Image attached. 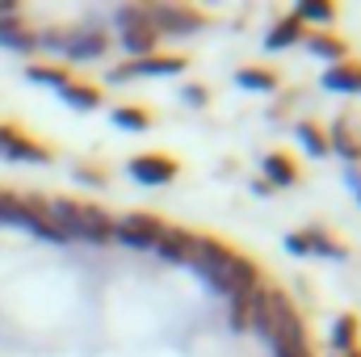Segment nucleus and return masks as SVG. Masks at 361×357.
I'll list each match as a JSON object with an SVG mask.
<instances>
[{
  "label": "nucleus",
  "instance_id": "1",
  "mask_svg": "<svg viewBox=\"0 0 361 357\" xmlns=\"http://www.w3.org/2000/svg\"><path fill=\"white\" fill-rule=\"evenodd\" d=\"M47 219L63 231V240H85V244H109L114 236V219H105L97 206H76L68 198H55V202H42Z\"/></svg>",
  "mask_w": 361,
  "mask_h": 357
},
{
  "label": "nucleus",
  "instance_id": "2",
  "mask_svg": "<svg viewBox=\"0 0 361 357\" xmlns=\"http://www.w3.org/2000/svg\"><path fill=\"white\" fill-rule=\"evenodd\" d=\"M164 231H169V227H164L160 219H152V214H126V219L114 223V236H109V240H122V244H130V248H156Z\"/></svg>",
  "mask_w": 361,
  "mask_h": 357
},
{
  "label": "nucleus",
  "instance_id": "3",
  "mask_svg": "<svg viewBox=\"0 0 361 357\" xmlns=\"http://www.w3.org/2000/svg\"><path fill=\"white\" fill-rule=\"evenodd\" d=\"M214 290H223V294H231V298H240V294H252L257 290V265H248V261H240V257H231L227 265L219 269L214 277H206Z\"/></svg>",
  "mask_w": 361,
  "mask_h": 357
},
{
  "label": "nucleus",
  "instance_id": "4",
  "mask_svg": "<svg viewBox=\"0 0 361 357\" xmlns=\"http://www.w3.org/2000/svg\"><path fill=\"white\" fill-rule=\"evenodd\" d=\"M147 17H152V30H156V34H193V30H202V13L177 8V4L147 8Z\"/></svg>",
  "mask_w": 361,
  "mask_h": 357
},
{
  "label": "nucleus",
  "instance_id": "5",
  "mask_svg": "<svg viewBox=\"0 0 361 357\" xmlns=\"http://www.w3.org/2000/svg\"><path fill=\"white\" fill-rule=\"evenodd\" d=\"M169 72H185V59L180 55H147V59H135L118 72H109V80H135V76H169Z\"/></svg>",
  "mask_w": 361,
  "mask_h": 357
},
{
  "label": "nucleus",
  "instance_id": "6",
  "mask_svg": "<svg viewBox=\"0 0 361 357\" xmlns=\"http://www.w3.org/2000/svg\"><path fill=\"white\" fill-rule=\"evenodd\" d=\"M235 253L231 248H223L219 240H206V236H193V253H189V265H197L206 277H214L219 269L227 265Z\"/></svg>",
  "mask_w": 361,
  "mask_h": 357
},
{
  "label": "nucleus",
  "instance_id": "7",
  "mask_svg": "<svg viewBox=\"0 0 361 357\" xmlns=\"http://www.w3.org/2000/svg\"><path fill=\"white\" fill-rule=\"evenodd\" d=\"M130 173L143 185H169V181L177 177V160H169V156H135Z\"/></svg>",
  "mask_w": 361,
  "mask_h": 357
},
{
  "label": "nucleus",
  "instance_id": "8",
  "mask_svg": "<svg viewBox=\"0 0 361 357\" xmlns=\"http://www.w3.org/2000/svg\"><path fill=\"white\" fill-rule=\"evenodd\" d=\"M0 156H4V160H30V164H47V160H51L38 143L21 139L17 131H4V126H0Z\"/></svg>",
  "mask_w": 361,
  "mask_h": 357
},
{
  "label": "nucleus",
  "instance_id": "9",
  "mask_svg": "<svg viewBox=\"0 0 361 357\" xmlns=\"http://www.w3.org/2000/svg\"><path fill=\"white\" fill-rule=\"evenodd\" d=\"M156 42H160V34H156L152 25H135V30H122V47H126L130 55H139V59L156 55Z\"/></svg>",
  "mask_w": 361,
  "mask_h": 357
},
{
  "label": "nucleus",
  "instance_id": "10",
  "mask_svg": "<svg viewBox=\"0 0 361 357\" xmlns=\"http://www.w3.org/2000/svg\"><path fill=\"white\" fill-rule=\"evenodd\" d=\"M63 51H68L72 59H97V55H105V34H97V30L76 34V38L63 42Z\"/></svg>",
  "mask_w": 361,
  "mask_h": 357
},
{
  "label": "nucleus",
  "instance_id": "11",
  "mask_svg": "<svg viewBox=\"0 0 361 357\" xmlns=\"http://www.w3.org/2000/svg\"><path fill=\"white\" fill-rule=\"evenodd\" d=\"M156 253H160L164 261H189V253H193V236H185V231H164L160 244H156Z\"/></svg>",
  "mask_w": 361,
  "mask_h": 357
},
{
  "label": "nucleus",
  "instance_id": "12",
  "mask_svg": "<svg viewBox=\"0 0 361 357\" xmlns=\"http://www.w3.org/2000/svg\"><path fill=\"white\" fill-rule=\"evenodd\" d=\"M324 85H328V89H341V92H361V68L357 63H353V68L341 63V68H332V72L324 76Z\"/></svg>",
  "mask_w": 361,
  "mask_h": 357
},
{
  "label": "nucleus",
  "instance_id": "13",
  "mask_svg": "<svg viewBox=\"0 0 361 357\" xmlns=\"http://www.w3.org/2000/svg\"><path fill=\"white\" fill-rule=\"evenodd\" d=\"M298 34H302V21H298V17H286V21H277V25L269 30L265 47H269V51H281V47L298 42Z\"/></svg>",
  "mask_w": 361,
  "mask_h": 357
},
{
  "label": "nucleus",
  "instance_id": "14",
  "mask_svg": "<svg viewBox=\"0 0 361 357\" xmlns=\"http://www.w3.org/2000/svg\"><path fill=\"white\" fill-rule=\"evenodd\" d=\"M265 177H269V185H294L298 169L290 156H265Z\"/></svg>",
  "mask_w": 361,
  "mask_h": 357
},
{
  "label": "nucleus",
  "instance_id": "15",
  "mask_svg": "<svg viewBox=\"0 0 361 357\" xmlns=\"http://www.w3.org/2000/svg\"><path fill=\"white\" fill-rule=\"evenodd\" d=\"M353 341H357V320H353V315H341V320H336V328H332V345L349 357V353H353Z\"/></svg>",
  "mask_w": 361,
  "mask_h": 357
},
{
  "label": "nucleus",
  "instance_id": "16",
  "mask_svg": "<svg viewBox=\"0 0 361 357\" xmlns=\"http://www.w3.org/2000/svg\"><path fill=\"white\" fill-rule=\"evenodd\" d=\"M307 47L315 51V55H324V59H345V42L341 38H328V34H315V38H307Z\"/></svg>",
  "mask_w": 361,
  "mask_h": 357
},
{
  "label": "nucleus",
  "instance_id": "17",
  "mask_svg": "<svg viewBox=\"0 0 361 357\" xmlns=\"http://www.w3.org/2000/svg\"><path fill=\"white\" fill-rule=\"evenodd\" d=\"M59 92H63V97H68V101H72L76 109H92V105L101 101V92L92 89V85H63Z\"/></svg>",
  "mask_w": 361,
  "mask_h": 357
},
{
  "label": "nucleus",
  "instance_id": "18",
  "mask_svg": "<svg viewBox=\"0 0 361 357\" xmlns=\"http://www.w3.org/2000/svg\"><path fill=\"white\" fill-rule=\"evenodd\" d=\"M332 139H336L332 147H336V152H341L345 160H361V143H357V139H349V122H336Z\"/></svg>",
  "mask_w": 361,
  "mask_h": 357
},
{
  "label": "nucleus",
  "instance_id": "19",
  "mask_svg": "<svg viewBox=\"0 0 361 357\" xmlns=\"http://www.w3.org/2000/svg\"><path fill=\"white\" fill-rule=\"evenodd\" d=\"M332 13H336V8H332L328 0H302L294 17H298V21H332Z\"/></svg>",
  "mask_w": 361,
  "mask_h": 357
},
{
  "label": "nucleus",
  "instance_id": "20",
  "mask_svg": "<svg viewBox=\"0 0 361 357\" xmlns=\"http://www.w3.org/2000/svg\"><path fill=\"white\" fill-rule=\"evenodd\" d=\"M240 85H244V89L273 92V89H277V76H273V72H265V68H248V72H240Z\"/></svg>",
  "mask_w": 361,
  "mask_h": 357
},
{
  "label": "nucleus",
  "instance_id": "21",
  "mask_svg": "<svg viewBox=\"0 0 361 357\" xmlns=\"http://www.w3.org/2000/svg\"><path fill=\"white\" fill-rule=\"evenodd\" d=\"M298 139H302V147H307L311 156H324V152H328L324 131H319V126H311V122H302V126H298Z\"/></svg>",
  "mask_w": 361,
  "mask_h": 357
},
{
  "label": "nucleus",
  "instance_id": "22",
  "mask_svg": "<svg viewBox=\"0 0 361 357\" xmlns=\"http://www.w3.org/2000/svg\"><path fill=\"white\" fill-rule=\"evenodd\" d=\"M135 25H152L147 8H143V4H126V8H118V30H135Z\"/></svg>",
  "mask_w": 361,
  "mask_h": 357
},
{
  "label": "nucleus",
  "instance_id": "23",
  "mask_svg": "<svg viewBox=\"0 0 361 357\" xmlns=\"http://www.w3.org/2000/svg\"><path fill=\"white\" fill-rule=\"evenodd\" d=\"M302 240H307V253H324V257H336V261L345 257V248H341V244H332V240H328V236H319V231H307Z\"/></svg>",
  "mask_w": 361,
  "mask_h": 357
},
{
  "label": "nucleus",
  "instance_id": "24",
  "mask_svg": "<svg viewBox=\"0 0 361 357\" xmlns=\"http://www.w3.org/2000/svg\"><path fill=\"white\" fill-rule=\"evenodd\" d=\"M114 122L126 126V131H147V114L143 109H126L122 105V109H114Z\"/></svg>",
  "mask_w": 361,
  "mask_h": 357
},
{
  "label": "nucleus",
  "instance_id": "25",
  "mask_svg": "<svg viewBox=\"0 0 361 357\" xmlns=\"http://www.w3.org/2000/svg\"><path fill=\"white\" fill-rule=\"evenodd\" d=\"M30 80H38V85H55V89H63V85H68V76H63V72H55V68H30Z\"/></svg>",
  "mask_w": 361,
  "mask_h": 357
},
{
  "label": "nucleus",
  "instance_id": "26",
  "mask_svg": "<svg viewBox=\"0 0 361 357\" xmlns=\"http://www.w3.org/2000/svg\"><path fill=\"white\" fill-rule=\"evenodd\" d=\"M235 307H231V324L235 328H248V307H252V294H240V298H231Z\"/></svg>",
  "mask_w": 361,
  "mask_h": 357
},
{
  "label": "nucleus",
  "instance_id": "27",
  "mask_svg": "<svg viewBox=\"0 0 361 357\" xmlns=\"http://www.w3.org/2000/svg\"><path fill=\"white\" fill-rule=\"evenodd\" d=\"M185 101H193V105H202V101H206V89H197V85H189V89H185Z\"/></svg>",
  "mask_w": 361,
  "mask_h": 357
},
{
  "label": "nucleus",
  "instance_id": "28",
  "mask_svg": "<svg viewBox=\"0 0 361 357\" xmlns=\"http://www.w3.org/2000/svg\"><path fill=\"white\" fill-rule=\"evenodd\" d=\"M286 244H290V253H298V257H302V253H307V240H302V236H290V240H286Z\"/></svg>",
  "mask_w": 361,
  "mask_h": 357
},
{
  "label": "nucleus",
  "instance_id": "29",
  "mask_svg": "<svg viewBox=\"0 0 361 357\" xmlns=\"http://www.w3.org/2000/svg\"><path fill=\"white\" fill-rule=\"evenodd\" d=\"M277 357H311V353H307V345H298V349H277Z\"/></svg>",
  "mask_w": 361,
  "mask_h": 357
},
{
  "label": "nucleus",
  "instance_id": "30",
  "mask_svg": "<svg viewBox=\"0 0 361 357\" xmlns=\"http://www.w3.org/2000/svg\"><path fill=\"white\" fill-rule=\"evenodd\" d=\"M349 357H361V353H357V349H353V353H349Z\"/></svg>",
  "mask_w": 361,
  "mask_h": 357
},
{
  "label": "nucleus",
  "instance_id": "31",
  "mask_svg": "<svg viewBox=\"0 0 361 357\" xmlns=\"http://www.w3.org/2000/svg\"><path fill=\"white\" fill-rule=\"evenodd\" d=\"M357 198H361V181H357Z\"/></svg>",
  "mask_w": 361,
  "mask_h": 357
}]
</instances>
